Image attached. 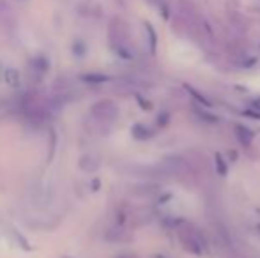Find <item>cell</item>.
Returning <instances> with one entry per match:
<instances>
[{"label":"cell","instance_id":"7","mask_svg":"<svg viewBox=\"0 0 260 258\" xmlns=\"http://www.w3.org/2000/svg\"><path fill=\"white\" fill-rule=\"evenodd\" d=\"M235 135H237L239 142H241L242 145H249L253 140V133L244 126H235Z\"/></svg>","mask_w":260,"mask_h":258},{"label":"cell","instance_id":"5","mask_svg":"<svg viewBox=\"0 0 260 258\" xmlns=\"http://www.w3.org/2000/svg\"><path fill=\"white\" fill-rule=\"evenodd\" d=\"M106 239L112 240V242H121V240L128 239V232H126V228L122 226V224H117L115 228H112L106 232Z\"/></svg>","mask_w":260,"mask_h":258},{"label":"cell","instance_id":"8","mask_svg":"<svg viewBox=\"0 0 260 258\" xmlns=\"http://www.w3.org/2000/svg\"><path fill=\"white\" fill-rule=\"evenodd\" d=\"M151 2H152L154 6H158V8L161 9V11L166 15V0H151Z\"/></svg>","mask_w":260,"mask_h":258},{"label":"cell","instance_id":"6","mask_svg":"<svg viewBox=\"0 0 260 258\" xmlns=\"http://www.w3.org/2000/svg\"><path fill=\"white\" fill-rule=\"evenodd\" d=\"M228 20L234 25L235 30H241V32L246 30V18L242 15H239L237 11H228Z\"/></svg>","mask_w":260,"mask_h":258},{"label":"cell","instance_id":"2","mask_svg":"<svg viewBox=\"0 0 260 258\" xmlns=\"http://www.w3.org/2000/svg\"><path fill=\"white\" fill-rule=\"evenodd\" d=\"M119 117V108L117 105L110 99H101V101L94 103L91 108V119L98 124L99 127H106Z\"/></svg>","mask_w":260,"mask_h":258},{"label":"cell","instance_id":"10","mask_svg":"<svg viewBox=\"0 0 260 258\" xmlns=\"http://www.w3.org/2000/svg\"><path fill=\"white\" fill-rule=\"evenodd\" d=\"M258 2H260V0H258Z\"/></svg>","mask_w":260,"mask_h":258},{"label":"cell","instance_id":"9","mask_svg":"<svg viewBox=\"0 0 260 258\" xmlns=\"http://www.w3.org/2000/svg\"><path fill=\"white\" fill-rule=\"evenodd\" d=\"M68 258H71V256H68Z\"/></svg>","mask_w":260,"mask_h":258},{"label":"cell","instance_id":"4","mask_svg":"<svg viewBox=\"0 0 260 258\" xmlns=\"http://www.w3.org/2000/svg\"><path fill=\"white\" fill-rule=\"evenodd\" d=\"M99 157L98 156H94V154H85V156H82L80 157V168L83 170V172H89V173H92V172H96V170L99 168Z\"/></svg>","mask_w":260,"mask_h":258},{"label":"cell","instance_id":"3","mask_svg":"<svg viewBox=\"0 0 260 258\" xmlns=\"http://www.w3.org/2000/svg\"><path fill=\"white\" fill-rule=\"evenodd\" d=\"M179 239H181V244L184 246V249L191 251L195 254H200L205 247L204 235L191 224H184L182 228H179Z\"/></svg>","mask_w":260,"mask_h":258},{"label":"cell","instance_id":"1","mask_svg":"<svg viewBox=\"0 0 260 258\" xmlns=\"http://www.w3.org/2000/svg\"><path fill=\"white\" fill-rule=\"evenodd\" d=\"M108 41L110 46L119 57L131 59L133 57V43L129 36L128 23L121 18H113L108 25Z\"/></svg>","mask_w":260,"mask_h":258}]
</instances>
